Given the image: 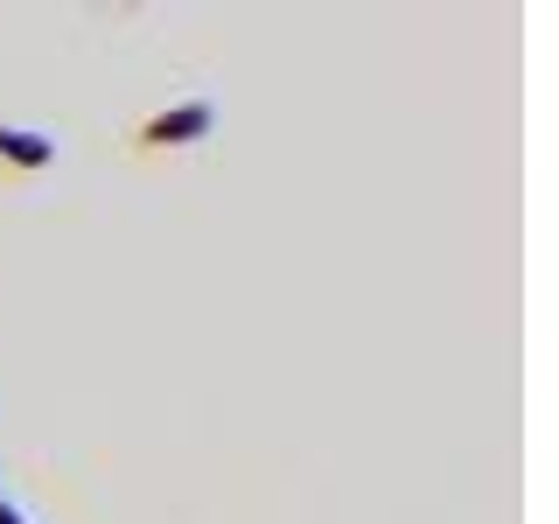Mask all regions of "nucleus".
Returning <instances> with one entry per match:
<instances>
[{
    "label": "nucleus",
    "mask_w": 559,
    "mask_h": 524,
    "mask_svg": "<svg viewBox=\"0 0 559 524\" xmlns=\"http://www.w3.org/2000/svg\"><path fill=\"white\" fill-rule=\"evenodd\" d=\"M210 133V105H175V112H154L147 127H140V140L147 147H189V140Z\"/></svg>",
    "instance_id": "f257e3e1"
},
{
    "label": "nucleus",
    "mask_w": 559,
    "mask_h": 524,
    "mask_svg": "<svg viewBox=\"0 0 559 524\" xmlns=\"http://www.w3.org/2000/svg\"><path fill=\"white\" fill-rule=\"evenodd\" d=\"M49 140L43 133H28V127H0V162H14V168H49Z\"/></svg>",
    "instance_id": "f03ea898"
},
{
    "label": "nucleus",
    "mask_w": 559,
    "mask_h": 524,
    "mask_svg": "<svg viewBox=\"0 0 559 524\" xmlns=\"http://www.w3.org/2000/svg\"><path fill=\"white\" fill-rule=\"evenodd\" d=\"M0 524H22V511H14V503H0Z\"/></svg>",
    "instance_id": "7ed1b4c3"
}]
</instances>
